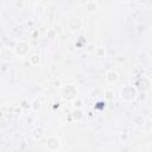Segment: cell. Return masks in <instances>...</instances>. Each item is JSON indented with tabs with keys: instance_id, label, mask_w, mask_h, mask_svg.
Here are the masks:
<instances>
[{
	"instance_id": "14",
	"label": "cell",
	"mask_w": 152,
	"mask_h": 152,
	"mask_svg": "<svg viewBox=\"0 0 152 152\" xmlns=\"http://www.w3.org/2000/svg\"><path fill=\"white\" fill-rule=\"evenodd\" d=\"M95 53L97 55V57H103L106 55V50H104V48H97V49H95Z\"/></svg>"
},
{
	"instance_id": "10",
	"label": "cell",
	"mask_w": 152,
	"mask_h": 152,
	"mask_svg": "<svg viewBox=\"0 0 152 152\" xmlns=\"http://www.w3.org/2000/svg\"><path fill=\"white\" fill-rule=\"evenodd\" d=\"M30 107H31V109H32V110H34V112H38V110L40 109V107H42V102H40V100H38V99H34V100L31 102Z\"/></svg>"
},
{
	"instance_id": "1",
	"label": "cell",
	"mask_w": 152,
	"mask_h": 152,
	"mask_svg": "<svg viewBox=\"0 0 152 152\" xmlns=\"http://www.w3.org/2000/svg\"><path fill=\"white\" fill-rule=\"evenodd\" d=\"M120 95H121V97H122L124 100L131 101V100H133V99L135 97L137 90H135V88H134L133 86H125V87L121 89Z\"/></svg>"
},
{
	"instance_id": "6",
	"label": "cell",
	"mask_w": 152,
	"mask_h": 152,
	"mask_svg": "<svg viewBox=\"0 0 152 152\" xmlns=\"http://www.w3.org/2000/svg\"><path fill=\"white\" fill-rule=\"evenodd\" d=\"M44 135H45V131H44V128L42 126H37V127L33 128L32 137H33L34 140H42L44 138Z\"/></svg>"
},
{
	"instance_id": "15",
	"label": "cell",
	"mask_w": 152,
	"mask_h": 152,
	"mask_svg": "<svg viewBox=\"0 0 152 152\" xmlns=\"http://www.w3.org/2000/svg\"><path fill=\"white\" fill-rule=\"evenodd\" d=\"M113 94H114V91H113L112 89H107V90L104 91V97H106V100H112V99H113Z\"/></svg>"
},
{
	"instance_id": "12",
	"label": "cell",
	"mask_w": 152,
	"mask_h": 152,
	"mask_svg": "<svg viewBox=\"0 0 152 152\" xmlns=\"http://www.w3.org/2000/svg\"><path fill=\"white\" fill-rule=\"evenodd\" d=\"M30 62H31L32 65H38L39 62H40V57H39V55H37V53L32 55V56L30 57Z\"/></svg>"
},
{
	"instance_id": "8",
	"label": "cell",
	"mask_w": 152,
	"mask_h": 152,
	"mask_svg": "<svg viewBox=\"0 0 152 152\" xmlns=\"http://www.w3.org/2000/svg\"><path fill=\"white\" fill-rule=\"evenodd\" d=\"M1 56H2V58H4L5 61H8V59L12 58V56H13V51L10 50V48H4V49L1 50Z\"/></svg>"
},
{
	"instance_id": "4",
	"label": "cell",
	"mask_w": 152,
	"mask_h": 152,
	"mask_svg": "<svg viewBox=\"0 0 152 152\" xmlns=\"http://www.w3.org/2000/svg\"><path fill=\"white\" fill-rule=\"evenodd\" d=\"M68 27L70 31L76 32L82 27V20L78 17H70L68 19Z\"/></svg>"
},
{
	"instance_id": "2",
	"label": "cell",
	"mask_w": 152,
	"mask_h": 152,
	"mask_svg": "<svg viewBox=\"0 0 152 152\" xmlns=\"http://www.w3.org/2000/svg\"><path fill=\"white\" fill-rule=\"evenodd\" d=\"M28 51H30V44H28L27 42L20 40V42L17 43L15 49H14V52H15L18 56L24 57V56H26V55L28 53Z\"/></svg>"
},
{
	"instance_id": "17",
	"label": "cell",
	"mask_w": 152,
	"mask_h": 152,
	"mask_svg": "<svg viewBox=\"0 0 152 152\" xmlns=\"http://www.w3.org/2000/svg\"><path fill=\"white\" fill-rule=\"evenodd\" d=\"M120 138H121V139H124V140L126 141V140H127V138H128V135H127V134H120Z\"/></svg>"
},
{
	"instance_id": "3",
	"label": "cell",
	"mask_w": 152,
	"mask_h": 152,
	"mask_svg": "<svg viewBox=\"0 0 152 152\" xmlns=\"http://www.w3.org/2000/svg\"><path fill=\"white\" fill-rule=\"evenodd\" d=\"M46 148L50 151H56L61 148V140L56 135H50L46 139Z\"/></svg>"
},
{
	"instance_id": "9",
	"label": "cell",
	"mask_w": 152,
	"mask_h": 152,
	"mask_svg": "<svg viewBox=\"0 0 152 152\" xmlns=\"http://www.w3.org/2000/svg\"><path fill=\"white\" fill-rule=\"evenodd\" d=\"M86 11L88 12V13H94L95 11H96V4H95V1H87V4H86Z\"/></svg>"
},
{
	"instance_id": "7",
	"label": "cell",
	"mask_w": 152,
	"mask_h": 152,
	"mask_svg": "<svg viewBox=\"0 0 152 152\" xmlns=\"http://www.w3.org/2000/svg\"><path fill=\"white\" fill-rule=\"evenodd\" d=\"M118 78H119V76H118V72L116 71H114V70L107 71V74H106V81L108 83H114V82L118 81Z\"/></svg>"
},
{
	"instance_id": "19",
	"label": "cell",
	"mask_w": 152,
	"mask_h": 152,
	"mask_svg": "<svg viewBox=\"0 0 152 152\" xmlns=\"http://www.w3.org/2000/svg\"><path fill=\"white\" fill-rule=\"evenodd\" d=\"M121 1H126V2H127V1H129V0H121Z\"/></svg>"
},
{
	"instance_id": "18",
	"label": "cell",
	"mask_w": 152,
	"mask_h": 152,
	"mask_svg": "<svg viewBox=\"0 0 152 152\" xmlns=\"http://www.w3.org/2000/svg\"><path fill=\"white\" fill-rule=\"evenodd\" d=\"M0 116H2V112L1 110H0Z\"/></svg>"
},
{
	"instance_id": "13",
	"label": "cell",
	"mask_w": 152,
	"mask_h": 152,
	"mask_svg": "<svg viewBox=\"0 0 152 152\" xmlns=\"http://www.w3.org/2000/svg\"><path fill=\"white\" fill-rule=\"evenodd\" d=\"M46 34H48V38L53 39V38H56V36H57V31H56L55 28H50V30L46 32Z\"/></svg>"
},
{
	"instance_id": "11",
	"label": "cell",
	"mask_w": 152,
	"mask_h": 152,
	"mask_svg": "<svg viewBox=\"0 0 152 152\" xmlns=\"http://www.w3.org/2000/svg\"><path fill=\"white\" fill-rule=\"evenodd\" d=\"M72 116H74V119L75 120H81V119H83V110L81 109V108H76L74 112H72Z\"/></svg>"
},
{
	"instance_id": "16",
	"label": "cell",
	"mask_w": 152,
	"mask_h": 152,
	"mask_svg": "<svg viewBox=\"0 0 152 152\" xmlns=\"http://www.w3.org/2000/svg\"><path fill=\"white\" fill-rule=\"evenodd\" d=\"M82 104H83L82 100H80V99H75V100H74V106H75V108H82Z\"/></svg>"
},
{
	"instance_id": "5",
	"label": "cell",
	"mask_w": 152,
	"mask_h": 152,
	"mask_svg": "<svg viewBox=\"0 0 152 152\" xmlns=\"http://www.w3.org/2000/svg\"><path fill=\"white\" fill-rule=\"evenodd\" d=\"M76 94H77V91H76V89H75L74 86H66V87H64L63 90H62V96H63V99H65V100L75 99V97H76Z\"/></svg>"
}]
</instances>
